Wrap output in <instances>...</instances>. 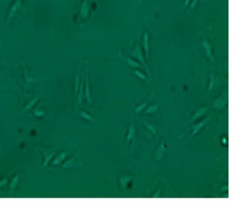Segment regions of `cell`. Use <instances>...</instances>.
<instances>
[{
    "label": "cell",
    "mask_w": 238,
    "mask_h": 208,
    "mask_svg": "<svg viewBox=\"0 0 238 208\" xmlns=\"http://www.w3.org/2000/svg\"><path fill=\"white\" fill-rule=\"evenodd\" d=\"M197 1H198V0H192V1H191V5H190V9H193V8H194V7L196 6V4H197Z\"/></svg>",
    "instance_id": "28"
},
{
    "label": "cell",
    "mask_w": 238,
    "mask_h": 208,
    "mask_svg": "<svg viewBox=\"0 0 238 208\" xmlns=\"http://www.w3.org/2000/svg\"><path fill=\"white\" fill-rule=\"evenodd\" d=\"M158 104L152 105L145 110V113L146 114H154L158 111Z\"/></svg>",
    "instance_id": "19"
},
{
    "label": "cell",
    "mask_w": 238,
    "mask_h": 208,
    "mask_svg": "<svg viewBox=\"0 0 238 208\" xmlns=\"http://www.w3.org/2000/svg\"><path fill=\"white\" fill-rule=\"evenodd\" d=\"M19 178H20V174L18 173L16 175H14V176L12 177V179H11L10 181L9 187H10V194L13 193V191L15 190L16 187H18V184L19 182Z\"/></svg>",
    "instance_id": "10"
},
{
    "label": "cell",
    "mask_w": 238,
    "mask_h": 208,
    "mask_svg": "<svg viewBox=\"0 0 238 208\" xmlns=\"http://www.w3.org/2000/svg\"><path fill=\"white\" fill-rule=\"evenodd\" d=\"M88 10H89L88 1V0H84V2L83 3V4H82V8H81V18H83V19L88 18Z\"/></svg>",
    "instance_id": "12"
},
{
    "label": "cell",
    "mask_w": 238,
    "mask_h": 208,
    "mask_svg": "<svg viewBox=\"0 0 238 208\" xmlns=\"http://www.w3.org/2000/svg\"><path fill=\"white\" fill-rule=\"evenodd\" d=\"M83 85H84V81L83 79L81 80L80 82V86H79V91H78V97H77V101H76V104L77 105H81L82 104V101H83Z\"/></svg>",
    "instance_id": "15"
},
{
    "label": "cell",
    "mask_w": 238,
    "mask_h": 208,
    "mask_svg": "<svg viewBox=\"0 0 238 208\" xmlns=\"http://www.w3.org/2000/svg\"><path fill=\"white\" fill-rule=\"evenodd\" d=\"M38 100H39V95H37V96H36L34 99L32 100H30L29 103H28L27 105H26V106L24 107V109L23 110V111H22V113H24V112H25V111H27L28 110H29V109L31 108V107H33L36 104H37V102L38 101Z\"/></svg>",
    "instance_id": "18"
},
{
    "label": "cell",
    "mask_w": 238,
    "mask_h": 208,
    "mask_svg": "<svg viewBox=\"0 0 238 208\" xmlns=\"http://www.w3.org/2000/svg\"><path fill=\"white\" fill-rule=\"evenodd\" d=\"M80 74L79 72L77 73L76 74V77H75V86H74V96H76V94L78 93V91H79V86H80Z\"/></svg>",
    "instance_id": "22"
},
{
    "label": "cell",
    "mask_w": 238,
    "mask_h": 208,
    "mask_svg": "<svg viewBox=\"0 0 238 208\" xmlns=\"http://www.w3.org/2000/svg\"><path fill=\"white\" fill-rule=\"evenodd\" d=\"M227 103H228V94H227V92H224L223 95H221L219 98L214 100L212 104V107L216 110L221 111L226 106Z\"/></svg>",
    "instance_id": "2"
},
{
    "label": "cell",
    "mask_w": 238,
    "mask_h": 208,
    "mask_svg": "<svg viewBox=\"0 0 238 208\" xmlns=\"http://www.w3.org/2000/svg\"><path fill=\"white\" fill-rule=\"evenodd\" d=\"M215 83H216V81H215V77H214V74H213V73H211V81H210V86H209V90H208V92H210V91L212 90V88H213V86H214Z\"/></svg>",
    "instance_id": "25"
},
{
    "label": "cell",
    "mask_w": 238,
    "mask_h": 208,
    "mask_svg": "<svg viewBox=\"0 0 238 208\" xmlns=\"http://www.w3.org/2000/svg\"><path fill=\"white\" fill-rule=\"evenodd\" d=\"M202 46L205 50V54L206 56L210 59L211 62H214V57H213V54H212V49H211V43L208 42L207 39H204L203 42H202Z\"/></svg>",
    "instance_id": "5"
},
{
    "label": "cell",
    "mask_w": 238,
    "mask_h": 208,
    "mask_svg": "<svg viewBox=\"0 0 238 208\" xmlns=\"http://www.w3.org/2000/svg\"><path fill=\"white\" fill-rule=\"evenodd\" d=\"M133 73L137 76L139 79L142 80V81H148V79L147 78V76L139 70H133Z\"/></svg>",
    "instance_id": "24"
},
{
    "label": "cell",
    "mask_w": 238,
    "mask_h": 208,
    "mask_svg": "<svg viewBox=\"0 0 238 208\" xmlns=\"http://www.w3.org/2000/svg\"><path fill=\"white\" fill-rule=\"evenodd\" d=\"M85 96L88 101V104L90 105L92 102L91 95H90V89H89V81H88V69L86 68V72H85Z\"/></svg>",
    "instance_id": "6"
},
{
    "label": "cell",
    "mask_w": 238,
    "mask_h": 208,
    "mask_svg": "<svg viewBox=\"0 0 238 208\" xmlns=\"http://www.w3.org/2000/svg\"><path fill=\"white\" fill-rule=\"evenodd\" d=\"M191 1H192V0H185V1H184V6H187V5L191 3Z\"/></svg>",
    "instance_id": "29"
},
{
    "label": "cell",
    "mask_w": 238,
    "mask_h": 208,
    "mask_svg": "<svg viewBox=\"0 0 238 208\" xmlns=\"http://www.w3.org/2000/svg\"><path fill=\"white\" fill-rule=\"evenodd\" d=\"M34 114L37 116V117H42V116H43L45 113H44V111H38V110H35L34 111Z\"/></svg>",
    "instance_id": "27"
},
{
    "label": "cell",
    "mask_w": 238,
    "mask_h": 208,
    "mask_svg": "<svg viewBox=\"0 0 238 208\" xmlns=\"http://www.w3.org/2000/svg\"><path fill=\"white\" fill-rule=\"evenodd\" d=\"M8 181H9L8 177H4V178H3V179L0 181V188H2V187H4L7 185Z\"/></svg>",
    "instance_id": "26"
},
{
    "label": "cell",
    "mask_w": 238,
    "mask_h": 208,
    "mask_svg": "<svg viewBox=\"0 0 238 208\" xmlns=\"http://www.w3.org/2000/svg\"><path fill=\"white\" fill-rule=\"evenodd\" d=\"M20 8H21V0H16L9 10L8 18H7V21H8V22H9L10 20L11 19V18L17 13V11H18Z\"/></svg>",
    "instance_id": "7"
},
{
    "label": "cell",
    "mask_w": 238,
    "mask_h": 208,
    "mask_svg": "<svg viewBox=\"0 0 238 208\" xmlns=\"http://www.w3.org/2000/svg\"><path fill=\"white\" fill-rule=\"evenodd\" d=\"M143 48H144V51L147 56V59H149V34L148 32H145L144 36H143Z\"/></svg>",
    "instance_id": "11"
},
{
    "label": "cell",
    "mask_w": 238,
    "mask_h": 208,
    "mask_svg": "<svg viewBox=\"0 0 238 208\" xmlns=\"http://www.w3.org/2000/svg\"><path fill=\"white\" fill-rule=\"evenodd\" d=\"M207 111H208V107L207 106H204V107H200V108H198L196 111H195V113L193 114V116L192 117V118H190V120L188 121V123H193V122H195L196 120H197V119H199V118H201L206 112H207Z\"/></svg>",
    "instance_id": "4"
},
{
    "label": "cell",
    "mask_w": 238,
    "mask_h": 208,
    "mask_svg": "<svg viewBox=\"0 0 238 208\" xmlns=\"http://www.w3.org/2000/svg\"><path fill=\"white\" fill-rule=\"evenodd\" d=\"M76 157H72L69 160H67L63 164V168H70V167H76L77 164H76V160H75Z\"/></svg>",
    "instance_id": "17"
},
{
    "label": "cell",
    "mask_w": 238,
    "mask_h": 208,
    "mask_svg": "<svg viewBox=\"0 0 238 208\" xmlns=\"http://www.w3.org/2000/svg\"><path fill=\"white\" fill-rule=\"evenodd\" d=\"M68 155H69V153L67 151H63V152H61L59 155H57L56 157H55V159H53V161H52V165L53 166H55H55L60 165L66 159V157L68 156Z\"/></svg>",
    "instance_id": "9"
},
{
    "label": "cell",
    "mask_w": 238,
    "mask_h": 208,
    "mask_svg": "<svg viewBox=\"0 0 238 208\" xmlns=\"http://www.w3.org/2000/svg\"><path fill=\"white\" fill-rule=\"evenodd\" d=\"M135 136H136V130H135V126L133 122H131L129 125L128 130H127V143L128 144L131 141L134 142L135 140Z\"/></svg>",
    "instance_id": "8"
},
{
    "label": "cell",
    "mask_w": 238,
    "mask_h": 208,
    "mask_svg": "<svg viewBox=\"0 0 238 208\" xmlns=\"http://www.w3.org/2000/svg\"><path fill=\"white\" fill-rule=\"evenodd\" d=\"M152 95V94H151ZM150 100H151V96L147 99L145 102H143L141 105H139V106H138L137 108L135 109V113H139V112H140V111H142L143 110H145L146 109V107H147V105H148V104H149V102H150Z\"/></svg>",
    "instance_id": "20"
},
{
    "label": "cell",
    "mask_w": 238,
    "mask_h": 208,
    "mask_svg": "<svg viewBox=\"0 0 238 208\" xmlns=\"http://www.w3.org/2000/svg\"><path fill=\"white\" fill-rule=\"evenodd\" d=\"M144 125H145V126L147 127V130H148L152 134H153L154 136H156V134H157V128H156L154 125L149 124V123H147V122H144Z\"/></svg>",
    "instance_id": "21"
},
{
    "label": "cell",
    "mask_w": 238,
    "mask_h": 208,
    "mask_svg": "<svg viewBox=\"0 0 238 208\" xmlns=\"http://www.w3.org/2000/svg\"><path fill=\"white\" fill-rule=\"evenodd\" d=\"M81 116H82L84 119H86V120H88V121H89V122L95 123V120L93 118V117H92L91 115L88 114V113H87V112H85V111H82V112H81Z\"/></svg>",
    "instance_id": "23"
},
{
    "label": "cell",
    "mask_w": 238,
    "mask_h": 208,
    "mask_svg": "<svg viewBox=\"0 0 238 208\" xmlns=\"http://www.w3.org/2000/svg\"><path fill=\"white\" fill-rule=\"evenodd\" d=\"M124 60H126L127 63L131 67H137V68H141V69H143V67H142L140 64L138 62L134 61L133 59H131V58H128V57H125Z\"/></svg>",
    "instance_id": "16"
},
{
    "label": "cell",
    "mask_w": 238,
    "mask_h": 208,
    "mask_svg": "<svg viewBox=\"0 0 238 208\" xmlns=\"http://www.w3.org/2000/svg\"><path fill=\"white\" fill-rule=\"evenodd\" d=\"M165 153V143H162L160 146L158 147V150L156 151L155 154V159L157 161H159L162 159L163 155Z\"/></svg>",
    "instance_id": "13"
},
{
    "label": "cell",
    "mask_w": 238,
    "mask_h": 208,
    "mask_svg": "<svg viewBox=\"0 0 238 208\" xmlns=\"http://www.w3.org/2000/svg\"><path fill=\"white\" fill-rule=\"evenodd\" d=\"M210 120H211V116H209L208 118H204V119H203V120L200 121V122H198V123L193 125L191 127V129L192 130V134H191V136H190V138L192 137V136H196V135L201 130L202 128L205 126V125H206Z\"/></svg>",
    "instance_id": "3"
},
{
    "label": "cell",
    "mask_w": 238,
    "mask_h": 208,
    "mask_svg": "<svg viewBox=\"0 0 238 208\" xmlns=\"http://www.w3.org/2000/svg\"><path fill=\"white\" fill-rule=\"evenodd\" d=\"M131 54H132V56L133 57H134L135 59H137L138 61L140 62V63L143 65V67H144V68H146V70H147V72L148 73V74L150 75V71H149V67H147V63H146V62H145V59H144V54H143V52H142V50H141V48H140V47H139V45H136L135 46V48L131 52Z\"/></svg>",
    "instance_id": "1"
},
{
    "label": "cell",
    "mask_w": 238,
    "mask_h": 208,
    "mask_svg": "<svg viewBox=\"0 0 238 208\" xmlns=\"http://www.w3.org/2000/svg\"><path fill=\"white\" fill-rule=\"evenodd\" d=\"M43 155H44V163L43 164V168H45L47 167V165H49V162L53 159V157L55 155V152L53 151L51 153H47L45 151H43Z\"/></svg>",
    "instance_id": "14"
}]
</instances>
